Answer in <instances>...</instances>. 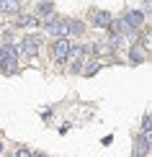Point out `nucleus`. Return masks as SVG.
I'll list each match as a JSON object with an SVG mask.
<instances>
[{"mask_svg": "<svg viewBox=\"0 0 152 157\" xmlns=\"http://www.w3.org/2000/svg\"><path fill=\"white\" fill-rule=\"evenodd\" d=\"M5 59H13V62H18V54H21V49L16 47V44H5Z\"/></svg>", "mask_w": 152, "mask_h": 157, "instance_id": "12", "label": "nucleus"}, {"mask_svg": "<svg viewBox=\"0 0 152 157\" xmlns=\"http://www.w3.org/2000/svg\"><path fill=\"white\" fill-rule=\"evenodd\" d=\"M90 52H95V54H108V47H106V44H93V47H90Z\"/></svg>", "mask_w": 152, "mask_h": 157, "instance_id": "15", "label": "nucleus"}, {"mask_svg": "<svg viewBox=\"0 0 152 157\" xmlns=\"http://www.w3.org/2000/svg\"><path fill=\"white\" fill-rule=\"evenodd\" d=\"M70 39L67 36H57V41L52 44V57L54 62H67V52H70Z\"/></svg>", "mask_w": 152, "mask_h": 157, "instance_id": "1", "label": "nucleus"}, {"mask_svg": "<svg viewBox=\"0 0 152 157\" xmlns=\"http://www.w3.org/2000/svg\"><path fill=\"white\" fill-rule=\"evenodd\" d=\"M31 157H47V155H41V152H36V155H31Z\"/></svg>", "mask_w": 152, "mask_h": 157, "instance_id": "19", "label": "nucleus"}, {"mask_svg": "<svg viewBox=\"0 0 152 157\" xmlns=\"http://www.w3.org/2000/svg\"><path fill=\"white\" fill-rule=\"evenodd\" d=\"M0 10H3L5 16H16V13L21 10V0H0Z\"/></svg>", "mask_w": 152, "mask_h": 157, "instance_id": "7", "label": "nucleus"}, {"mask_svg": "<svg viewBox=\"0 0 152 157\" xmlns=\"http://www.w3.org/2000/svg\"><path fill=\"white\" fill-rule=\"evenodd\" d=\"M111 21H114V16H111L108 10H95L93 13V26L95 29H108Z\"/></svg>", "mask_w": 152, "mask_h": 157, "instance_id": "6", "label": "nucleus"}, {"mask_svg": "<svg viewBox=\"0 0 152 157\" xmlns=\"http://www.w3.org/2000/svg\"><path fill=\"white\" fill-rule=\"evenodd\" d=\"M150 126H152V124H150V113H147V116L142 119V132H147V134H150Z\"/></svg>", "mask_w": 152, "mask_h": 157, "instance_id": "17", "label": "nucleus"}, {"mask_svg": "<svg viewBox=\"0 0 152 157\" xmlns=\"http://www.w3.org/2000/svg\"><path fill=\"white\" fill-rule=\"evenodd\" d=\"M52 13H54V3H52V0H41V3H36V10H34V16L44 18V16H52Z\"/></svg>", "mask_w": 152, "mask_h": 157, "instance_id": "8", "label": "nucleus"}, {"mask_svg": "<svg viewBox=\"0 0 152 157\" xmlns=\"http://www.w3.org/2000/svg\"><path fill=\"white\" fill-rule=\"evenodd\" d=\"M39 3H41V0H39Z\"/></svg>", "mask_w": 152, "mask_h": 157, "instance_id": "21", "label": "nucleus"}, {"mask_svg": "<svg viewBox=\"0 0 152 157\" xmlns=\"http://www.w3.org/2000/svg\"><path fill=\"white\" fill-rule=\"evenodd\" d=\"M39 47H41V39L31 34V36H26V39H23V44H21V52H23L26 57H36V54H39Z\"/></svg>", "mask_w": 152, "mask_h": 157, "instance_id": "3", "label": "nucleus"}, {"mask_svg": "<svg viewBox=\"0 0 152 157\" xmlns=\"http://www.w3.org/2000/svg\"><path fill=\"white\" fill-rule=\"evenodd\" d=\"M3 62H5V49L0 47V67H3Z\"/></svg>", "mask_w": 152, "mask_h": 157, "instance_id": "18", "label": "nucleus"}, {"mask_svg": "<svg viewBox=\"0 0 152 157\" xmlns=\"http://www.w3.org/2000/svg\"><path fill=\"white\" fill-rule=\"evenodd\" d=\"M13 23H16V29H34L39 21H36V16H26V13H23V16H16Z\"/></svg>", "mask_w": 152, "mask_h": 157, "instance_id": "9", "label": "nucleus"}, {"mask_svg": "<svg viewBox=\"0 0 152 157\" xmlns=\"http://www.w3.org/2000/svg\"><path fill=\"white\" fill-rule=\"evenodd\" d=\"M16 157H31V149H26V147H18V149H16Z\"/></svg>", "mask_w": 152, "mask_h": 157, "instance_id": "16", "label": "nucleus"}, {"mask_svg": "<svg viewBox=\"0 0 152 157\" xmlns=\"http://www.w3.org/2000/svg\"><path fill=\"white\" fill-rule=\"evenodd\" d=\"M47 31H49L52 36H67V21L52 18V21H47Z\"/></svg>", "mask_w": 152, "mask_h": 157, "instance_id": "5", "label": "nucleus"}, {"mask_svg": "<svg viewBox=\"0 0 152 157\" xmlns=\"http://www.w3.org/2000/svg\"><path fill=\"white\" fill-rule=\"evenodd\" d=\"M121 21L127 23L131 31H137V29H139V26L144 23V13H142V10H127V16H124Z\"/></svg>", "mask_w": 152, "mask_h": 157, "instance_id": "4", "label": "nucleus"}, {"mask_svg": "<svg viewBox=\"0 0 152 157\" xmlns=\"http://www.w3.org/2000/svg\"><path fill=\"white\" fill-rule=\"evenodd\" d=\"M147 152H150V134L142 132V136L137 139V157H144Z\"/></svg>", "mask_w": 152, "mask_h": 157, "instance_id": "10", "label": "nucleus"}, {"mask_svg": "<svg viewBox=\"0 0 152 157\" xmlns=\"http://www.w3.org/2000/svg\"><path fill=\"white\" fill-rule=\"evenodd\" d=\"M85 52H88L85 47H72V44H70V52H67V59L72 62V64H70V72H80V70H83Z\"/></svg>", "mask_w": 152, "mask_h": 157, "instance_id": "2", "label": "nucleus"}, {"mask_svg": "<svg viewBox=\"0 0 152 157\" xmlns=\"http://www.w3.org/2000/svg\"><path fill=\"white\" fill-rule=\"evenodd\" d=\"M129 57H131V62H134V64H142V62H144V54H142V49H139V47H131Z\"/></svg>", "mask_w": 152, "mask_h": 157, "instance_id": "14", "label": "nucleus"}, {"mask_svg": "<svg viewBox=\"0 0 152 157\" xmlns=\"http://www.w3.org/2000/svg\"><path fill=\"white\" fill-rule=\"evenodd\" d=\"M98 70H101V64H98V62L93 59V62H88V64H83V70H80V72H85V75L90 77V75H95Z\"/></svg>", "mask_w": 152, "mask_h": 157, "instance_id": "13", "label": "nucleus"}, {"mask_svg": "<svg viewBox=\"0 0 152 157\" xmlns=\"http://www.w3.org/2000/svg\"><path fill=\"white\" fill-rule=\"evenodd\" d=\"M0 155H3V142H0Z\"/></svg>", "mask_w": 152, "mask_h": 157, "instance_id": "20", "label": "nucleus"}, {"mask_svg": "<svg viewBox=\"0 0 152 157\" xmlns=\"http://www.w3.org/2000/svg\"><path fill=\"white\" fill-rule=\"evenodd\" d=\"M83 31H85V23H83V21H67V34L80 36Z\"/></svg>", "mask_w": 152, "mask_h": 157, "instance_id": "11", "label": "nucleus"}]
</instances>
